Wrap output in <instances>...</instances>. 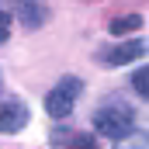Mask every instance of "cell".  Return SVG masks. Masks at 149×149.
<instances>
[{"label":"cell","instance_id":"9c48e42d","mask_svg":"<svg viewBox=\"0 0 149 149\" xmlns=\"http://www.w3.org/2000/svg\"><path fill=\"white\" fill-rule=\"evenodd\" d=\"M114 149H149V146H146L142 135H132V139H118V146H114Z\"/></svg>","mask_w":149,"mask_h":149},{"label":"cell","instance_id":"277c9868","mask_svg":"<svg viewBox=\"0 0 149 149\" xmlns=\"http://www.w3.org/2000/svg\"><path fill=\"white\" fill-rule=\"evenodd\" d=\"M142 52H146V42H142V38H132V42L118 45V49H111V52H104L101 59H104L108 66H128V63L142 59Z\"/></svg>","mask_w":149,"mask_h":149},{"label":"cell","instance_id":"3957f363","mask_svg":"<svg viewBox=\"0 0 149 149\" xmlns=\"http://www.w3.org/2000/svg\"><path fill=\"white\" fill-rule=\"evenodd\" d=\"M24 125H28V108H24L21 101H3V104H0V132L14 135V132H21Z\"/></svg>","mask_w":149,"mask_h":149},{"label":"cell","instance_id":"7a4b0ae2","mask_svg":"<svg viewBox=\"0 0 149 149\" xmlns=\"http://www.w3.org/2000/svg\"><path fill=\"white\" fill-rule=\"evenodd\" d=\"M80 90H83V83H80L76 76L59 80V83L45 94V111L52 114V118H66V114L73 111V104H76V97H80Z\"/></svg>","mask_w":149,"mask_h":149},{"label":"cell","instance_id":"ba28073f","mask_svg":"<svg viewBox=\"0 0 149 149\" xmlns=\"http://www.w3.org/2000/svg\"><path fill=\"white\" fill-rule=\"evenodd\" d=\"M132 87H135V94H139V97H146V94H149V73H146V70H135Z\"/></svg>","mask_w":149,"mask_h":149},{"label":"cell","instance_id":"8992f818","mask_svg":"<svg viewBox=\"0 0 149 149\" xmlns=\"http://www.w3.org/2000/svg\"><path fill=\"white\" fill-rule=\"evenodd\" d=\"M52 149H97V139L87 132H56Z\"/></svg>","mask_w":149,"mask_h":149},{"label":"cell","instance_id":"52a82bcc","mask_svg":"<svg viewBox=\"0 0 149 149\" xmlns=\"http://www.w3.org/2000/svg\"><path fill=\"white\" fill-rule=\"evenodd\" d=\"M135 28H142V17L139 14H128V17H114L111 21V35H128V31H135Z\"/></svg>","mask_w":149,"mask_h":149},{"label":"cell","instance_id":"30bf717a","mask_svg":"<svg viewBox=\"0 0 149 149\" xmlns=\"http://www.w3.org/2000/svg\"><path fill=\"white\" fill-rule=\"evenodd\" d=\"M7 24H10V17H7V14H0V42L7 38Z\"/></svg>","mask_w":149,"mask_h":149},{"label":"cell","instance_id":"6da1fadb","mask_svg":"<svg viewBox=\"0 0 149 149\" xmlns=\"http://www.w3.org/2000/svg\"><path fill=\"white\" fill-rule=\"evenodd\" d=\"M94 128L104 135V139H128L132 128H135V114L128 108H118V104H108L94 114Z\"/></svg>","mask_w":149,"mask_h":149},{"label":"cell","instance_id":"5b68a950","mask_svg":"<svg viewBox=\"0 0 149 149\" xmlns=\"http://www.w3.org/2000/svg\"><path fill=\"white\" fill-rule=\"evenodd\" d=\"M14 14H17L21 28H42L45 24V7L38 0H17L14 3Z\"/></svg>","mask_w":149,"mask_h":149}]
</instances>
